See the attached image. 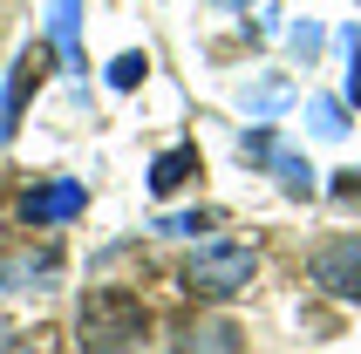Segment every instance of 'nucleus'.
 Segmentation results:
<instances>
[{"mask_svg": "<svg viewBox=\"0 0 361 354\" xmlns=\"http://www.w3.org/2000/svg\"><path fill=\"white\" fill-rule=\"evenodd\" d=\"M150 334V307H143L130 286H96L75 314V341L82 354H137Z\"/></svg>", "mask_w": 361, "mask_h": 354, "instance_id": "obj_1", "label": "nucleus"}, {"mask_svg": "<svg viewBox=\"0 0 361 354\" xmlns=\"http://www.w3.org/2000/svg\"><path fill=\"white\" fill-rule=\"evenodd\" d=\"M252 273H259V252L225 238V245H204V252L184 266V293L191 300H232V293L252 286Z\"/></svg>", "mask_w": 361, "mask_h": 354, "instance_id": "obj_2", "label": "nucleus"}, {"mask_svg": "<svg viewBox=\"0 0 361 354\" xmlns=\"http://www.w3.org/2000/svg\"><path fill=\"white\" fill-rule=\"evenodd\" d=\"M307 273H314V286H327V293L361 300V232L321 238V245H314V259H307Z\"/></svg>", "mask_w": 361, "mask_h": 354, "instance_id": "obj_3", "label": "nucleus"}, {"mask_svg": "<svg viewBox=\"0 0 361 354\" xmlns=\"http://www.w3.org/2000/svg\"><path fill=\"white\" fill-rule=\"evenodd\" d=\"M48 61H55V48H48V41H35V48H20L14 75H7V102H0V137H14V123H20V109H27V96L41 89V75H48Z\"/></svg>", "mask_w": 361, "mask_h": 354, "instance_id": "obj_4", "label": "nucleus"}, {"mask_svg": "<svg viewBox=\"0 0 361 354\" xmlns=\"http://www.w3.org/2000/svg\"><path fill=\"white\" fill-rule=\"evenodd\" d=\"M82 184L75 177H48V184H35V191L20 197V218H27V225H61V218H75L82 212Z\"/></svg>", "mask_w": 361, "mask_h": 354, "instance_id": "obj_5", "label": "nucleus"}, {"mask_svg": "<svg viewBox=\"0 0 361 354\" xmlns=\"http://www.w3.org/2000/svg\"><path fill=\"white\" fill-rule=\"evenodd\" d=\"M178 354H239V327L232 320H191V327H178Z\"/></svg>", "mask_w": 361, "mask_h": 354, "instance_id": "obj_6", "label": "nucleus"}, {"mask_svg": "<svg viewBox=\"0 0 361 354\" xmlns=\"http://www.w3.org/2000/svg\"><path fill=\"white\" fill-rule=\"evenodd\" d=\"M191 177H198V143H178V150H164V157L150 164V191L171 197V191H184Z\"/></svg>", "mask_w": 361, "mask_h": 354, "instance_id": "obj_7", "label": "nucleus"}, {"mask_svg": "<svg viewBox=\"0 0 361 354\" xmlns=\"http://www.w3.org/2000/svg\"><path fill=\"white\" fill-rule=\"evenodd\" d=\"M75 20H82V0H55V14H48V35H55V48L82 68V48H75Z\"/></svg>", "mask_w": 361, "mask_h": 354, "instance_id": "obj_8", "label": "nucleus"}, {"mask_svg": "<svg viewBox=\"0 0 361 354\" xmlns=\"http://www.w3.org/2000/svg\"><path fill=\"white\" fill-rule=\"evenodd\" d=\"M273 171H280L286 197H314V164H300V157H286V150H273Z\"/></svg>", "mask_w": 361, "mask_h": 354, "instance_id": "obj_9", "label": "nucleus"}, {"mask_svg": "<svg viewBox=\"0 0 361 354\" xmlns=\"http://www.w3.org/2000/svg\"><path fill=\"white\" fill-rule=\"evenodd\" d=\"M143 75H150V61H143V55H116V61H109V82H116V89H137Z\"/></svg>", "mask_w": 361, "mask_h": 354, "instance_id": "obj_10", "label": "nucleus"}, {"mask_svg": "<svg viewBox=\"0 0 361 354\" xmlns=\"http://www.w3.org/2000/svg\"><path fill=\"white\" fill-rule=\"evenodd\" d=\"M314 130H321V137H341V130H348V109H341V102H314Z\"/></svg>", "mask_w": 361, "mask_h": 354, "instance_id": "obj_11", "label": "nucleus"}, {"mask_svg": "<svg viewBox=\"0 0 361 354\" xmlns=\"http://www.w3.org/2000/svg\"><path fill=\"white\" fill-rule=\"evenodd\" d=\"M239 150H245L252 164H273V150H280V143H273V130H252V137H245Z\"/></svg>", "mask_w": 361, "mask_h": 354, "instance_id": "obj_12", "label": "nucleus"}, {"mask_svg": "<svg viewBox=\"0 0 361 354\" xmlns=\"http://www.w3.org/2000/svg\"><path fill=\"white\" fill-rule=\"evenodd\" d=\"M280 102H286V89H280V82H266V89H252V109H259V116H273Z\"/></svg>", "mask_w": 361, "mask_h": 354, "instance_id": "obj_13", "label": "nucleus"}, {"mask_svg": "<svg viewBox=\"0 0 361 354\" xmlns=\"http://www.w3.org/2000/svg\"><path fill=\"white\" fill-rule=\"evenodd\" d=\"M212 225V212H178V218H164V232H204Z\"/></svg>", "mask_w": 361, "mask_h": 354, "instance_id": "obj_14", "label": "nucleus"}, {"mask_svg": "<svg viewBox=\"0 0 361 354\" xmlns=\"http://www.w3.org/2000/svg\"><path fill=\"white\" fill-rule=\"evenodd\" d=\"M334 197H341V205H361V171H341V177H334Z\"/></svg>", "mask_w": 361, "mask_h": 354, "instance_id": "obj_15", "label": "nucleus"}, {"mask_svg": "<svg viewBox=\"0 0 361 354\" xmlns=\"http://www.w3.org/2000/svg\"><path fill=\"white\" fill-rule=\"evenodd\" d=\"M348 102H361V35H355V55H348Z\"/></svg>", "mask_w": 361, "mask_h": 354, "instance_id": "obj_16", "label": "nucleus"}, {"mask_svg": "<svg viewBox=\"0 0 361 354\" xmlns=\"http://www.w3.org/2000/svg\"><path fill=\"white\" fill-rule=\"evenodd\" d=\"M0 279H14V266H7V259H0Z\"/></svg>", "mask_w": 361, "mask_h": 354, "instance_id": "obj_17", "label": "nucleus"}, {"mask_svg": "<svg viewBox=\"0 0 361 354\" xmlns=\"http://www.w3.org/2000/svg\"><path fill=\"white\" fill-rule=\"evenodd\" d=\"M225 7H232V0H225Z\"/></svg>", "mask_w": 361, "mask_h": 354, "instance_id": "obj_18", "label": "nucleus"}]
</instances>
